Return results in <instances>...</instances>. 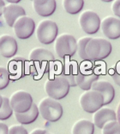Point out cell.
<instances>
[{
  "label": "cell",
  "instance_id": "obj_1",
  "mask_svg": "<svg viewBox=\"0 0 120 134\" xmlns=\"http://www.w3.org/2000/svg\"><path fill=\"white\" fill-rule=\"evenodd\" d=\"M111 50L109 41L101 37H91L85 48L87 61H101L109 56Z\"/></svg>",
  "mask_w": 120,
  "mask_h": 134
},
{
  "label": "cell",
  "instance_id": "obj_2",
  "mask_svg": "<svg viewBox=\"0 0 120 134\" xmlns=\"http://www.w3.org/2000/svg\"><path fill=\"white\" fill-rule=\"evenodd\" d=\"M70 87L69 81L63 75L47 80L45 84V90L47 95L57 100L66 97L70 92Z\"/></svg>",
  "mask_w": 120,
  "mask_h": 134
},
{
  "label": "cell",
  "instance_id": "obj_3",
  "mask_svg": "<svg viewBox=\"0 0 120 134\" xmlns=\"http://www.w3.org/2000/svg\"><path fill=\"white\" fill-rule=\"evenodd\" d=\"M38 108L39 114L47 121L56 122L59 120L63 116L62 105L58 102L57 99L51 97L42 99L38 105Z\"/></svg>",
  "mask_w": 120,
  "mask_h": 134
},
{
  "label": "cell",
  "instance_id": "obj_4",
  "mask_svg": "<svg viewBox=\"0 0 120 134\" xmlns=\"http://www.w3.org/2000/svg\"><path fill=\"white\" fill-rule=\"evenodd\" d=\"M79 101L85 112L94 113L104 105V97L98 91L90 89L82 93Z\"/></svg>",
  "mask_w": 120,
  "mask_h": 134
},
{
  "label": "cell",
  "instance_id": "obj_5",
  "mask_svg": "<svg viewBox=\"0 0 120 134\" xmlns=\"http://www.w3.org/2000/svg\"><path fill=\"white\" fill-rule=\"evenodd\" d=\"M54 48L59 57L72 56L77 51V41L72 35L63 34L56 38Z\"/></svg>",
  "mask_w": 120,
  "mask_h": 134
},
{
  "label": "cell",
  "instance_id": "obj_6",
  "mask_svg": "<svg viewBox=\"0 0 120 134\" xmlns=\"http://www.w3.org/2000/svg\"><path fill=\"white\" fill-rule=\"evenodd\" d=\"M58 33V25L51 20H43L37 26L36 36L39 42L50 44L56 40Z\"/></svg>",
  "mask_w": 120,
  "mask_h": 134
},
{
  "label": "cell",
  "instance_id": "obj_7",
  "mask_svg": "<svg viewBox=\"0 0 120 134\" xmlns=\"http://www.w3.org/2000/svg\"><path fill=\"white\" fill-rule=\"evenodd\" d=\"M79 24L86 34L94 35L99 31L101 21L96 12L93 10H86L80 15Z\"/></svg>",
  "mask_w": 120,
  "mask_h": 134
},
{
  "label": "cell",
  "instance_id": "obj_8",
  "mask_svg": "<svg viewBox=\"0 0 120 134\" xmlns=\"http://www.w3.org/2000/svg\"><path fill=\"white\" fill-rule=\"evenodd\" d=\"M10 105L15 113H25L30 109L34 104L33 98L29 93L26 91H16L10 99Z\"/></svg>",
  "mask_w": 120,
  "mask_h": 134
},
{
  "label": "cell",
  "instance_id": "obj_9",
  "mask_svg": "<svg viewBox=\"0 0 120 134\" xmlns=\"http://www.w3.org/2000/svg\"><path fill=\"white\" fill-rule=\"evenodd\" d=\"M14 31L19 39L25 40L29 38L35 30V23L29 16H23L19 18L14 24Z\"/></svg>",
  "mask_w": 120,
  "mask_h": 134
},
{
  "label": "cell",
  "instance_id": "obj_10",
  "mask_svg": "<svg viewBox=\"0 0 120 134\" xmlns=\"http://www.w3.org/2000/svg\"><path fill=\"white\" fill-rule=\"evenodd\" d=\"M101 28L105 37L116 40L120 37V19L114 16H106L101 21Z\"/></svg>",
  "mask_w": 120,
  "mask_h": 134
},
{
  "label": "cell",
  "instance_id": "obj_11",
  "mask_svg": "<svg viewBox=\"0 0 120 134\" xmlns=\"http://www.w3.org/2000/svg\"><path fill=\"white\" fill-rule=\"evenodd\" d=\"M17 42L11 36H0V55L5 58H11L17 52Z\"/></svg>",
  "mask_w": 120,
  "mask_h": 134
},
{
  "label": "cell",
  "instance_id": "obj_12",
  "mask_svg": "<svg viewBox=\"0 0 120 134\" xmlns=\"http://www.w3.org/2000/svg\"><path fill=\"white\" fill-rule=\"evenodd\" d=\"M93 119L94 125L99 129H102V127L107 122L111 120H117V115L116 113L111 108L101 107L95 113H94Z\"/></svg>",
  "mask_w": 120,
  "mask_h": 134
},
{
  "label": "cell",
  "instance_id": "obj_13",
  "mask_svg": "<svg viewBox=\"0 0 120 134\" xmlns=\"http://www.w3.org/2000/svg\"><path fill=\"white\" fill-rule=\"evenodd\" d=\"M91 89L98 91L103 95V97H104V105L110 104L113 100L114 96H115L114 87L109 81H98L97 80L96 81H94L93 83Z\"/></svg>",
  "mask_w": 120,
  "mask_h": 134
},
{
  "label": "cell",
  "instance_id": "obj_14",
  "mask_svg": "<svg viewBox=\"0 0 120 134\" xmlns=\"http://www.w3.org/2000/svg\"><path fill=\"white\" fill-rule=\"evenodd\" d=\"M3 15H4L6 24L10 27H13L17 19L26 15V11L21 5L10 4L5 6Z\"/></svg>",
  "mask_w": 120,
  "mask_h": 134
},
{
  "label": "cell",
  "instance_id": "obj_15",
  "mask_svg": "<svg viewBox=\"0 0 120 134\" xmlns=\"http://www.w3.org/2000/svg\"><path fill=\"white\" fill-rule=\"evenodd\" d=\"M33 6L35 12L41 16H50L55 12L56 0H33Z\"/></svg>",
  "mask_w": 120,
  "mask_h": 134
},
{
  "label": "cell",
  "instance_id": "obj_16",
  "mask_svg": "<svg viewBox=\"0 0 120 134\" xmlns=\"http://www.w3.org/2000/svg\"><path fill=\"white\" fill-rule=\"evenodd\" d=\"M29 61L39 65L51 63L55 61L53 54L48 49L43 48H36L29 54Z\"/></svg>",
  "mask_w": 120,
  "mask_h": 134
},
{
  "label": "cell",
  "instance_id": "obj_17",
  "mask_svg": "<svg viewBox=\"0 0 120 134\" xmlns=\"http://www.w3.org/2000/svg\"><path fill=\"white\" fill-rule=\"evenodd\" d=\"M39 114V108L36 104H33L32 107L28 112L25 113H15L16 119L19 123L22 125H29L34 122L38 118Z\"/></svg>",
  "mask_w": 120,
  "mask_h": 134
},
{
  "label": "cell",
  "instance_id": "obj_18",
  "mask_svg": "<svg viewBox=\"0 0 120 134\" xmlns=\"http://www.w3.org/2000/svg\"><path fill=\"white\" fill-rule=\"evenodd\" d=\"M99 79V75H95L94 73L84 75L82 73H77L76 75V85L82 90L88 91L91 89V87L94 81H96Z\"/></svg>",
  "mask_w": 120,
  "mask_h": 134
},
{
  "label": "cell",
  "instance_id": "obj_19",
  "mask_svg": "<svg viewBox=\"0 0 120 134\" xmlns=\"http://www.w3.org/2000/svg\"><path fill=\"white\" fill-rule=\"evenodd\" d=\"M94 125L88 119H80L74 124L72 134H94Z\"/></svg>",
  "mask_w": 120,
  "mask_h": 134
},
{
  "label": "cell",
  "instance_id": "obj_20",
  "mask_svg": "<svg viewBox=\"0 0 120 134\" xmlns=\"http://www.w3.org/2000/svg\"><path fill=\"white\" fill-rule=\"evenodd\" d=\"M63 6L67 13L76 15L84 6V0H63Z\"/></svg>",
  "mask_w": 120,
  "mask_h": 134
},
{
  "label": "cell",
  "instance_id": "obj_21",
  "mask_svg": "<svg viewBox=\"0 0 120 134\" xmlns=\"http://www.w3.org/2000/svg\"><path fill=\"white\" fill-rule=\"evenodd\" d=\"M13 109L10 105V99L3 97V104L0 107V120H6L13 114Z\"/></svg>",
  "mask_w": 120,
  "mask_h": 134
},
{
  "label": "cell",
  "instance_id": "obj_22",
  "mask_svg": "<svg viewBox=\"0 0 120 134\" xmlns=\"http://www.w3.org/2000/svg\"><path fill=\"white\" fill-rule=\"evenodd\" d=\"M102 134H120V123L118 120H111L102 127Z\"/></svg>",
  "mask_w": 120,
  "mask_h": 134
},
{
  "label": "cell",
  "instance_id": "obj_23",
  "mask_svg": "<svg viewBox=\"0 0 120 134\" xmlns=\"http://www.w3.org/2000/svg\"><path fill=\"white\" fill-rule=\"evenodd\" d=\"M10 72L7 68L0 67V90H3L10 83Z\"/></svg>",
  "mask_w": 120,
  "mask_h": 134
},
{
  "label": "cell",
  "instance_id": "obj_24",
  "mask_svg": "<svg viewBox=\"0 0 120 134\" xmlns=\"http://www.w3.org/2000/svg\"><path fill=\"white\" fill-rule=\"evenodd\" d=\"M91 37H82L79 39L78 42H77V51H78V55L80 58L83 61H87V57H86V53H85V48L87 45L88 42L89 41Z\"/></svg>",
  "mask_w": 120,
  "mask_h": 134
},
{
  "label": "cell",
  "instance_id": "obj_25",
  "mask_svg": "<svg viewBox=\"0 0 120 134\" xmlns=\"http://www.w3.org/2000/svg\"><path fill=\"white\" fill-rule=\"evenodd\" d=\"M8 134H28V131L22 125H12L9 128Z\"/></svg>",
  "mask_w": 120,
  "mask_h": 134
},
{
  "label": "cell",
  "instance_id": "obj_26",
  "mask_svg": "<svg viewBox=\"0 0 120 134\" xmlns=\"http://www.w3.org/2000/svg\"><path fill=\"white\" fill-rule=\"evenodd\" d=\"M111 10H112L114 15L120 18V0H114L111 5Z\"/></svg>",
  "mask_w": 120,
  "mask_h": 134
},
{
  "label": "cell",
  "instance_id": "obj_27",
  "mask_svg": "<svg viewBox=\"0 0 120 134\" xmlns=\"http://www.w3.org/2000/svg\"><path fill=\"white\" fill-rule=\"evenodd\" d=\"M9 133V127L6 124L0 122V134H8Z\"/></svg>",
  "mask_w": 120,
  "mask_h": 134
},
{
  "label": "cell",
  "instance_id": "obj_28",
  "mask_svg": "<svg viewBox=\"0 0 120 134\" xmlns=\"http://www.w3.org/2000/svg\"><path fill=\"white\" fill-rule=\"evenodd\" d=\"M111 77H112V80L115 81V83L117 85L120 86V73L118 72H114L112 75H111Z\"/></svg>",
  "mask_w": 120,
  "mask_h": 134
},
{
  "label": "cell",
  "instance_id": "obj_29",
  "mask_svg": "<svg viewBox=\"0 0 120 134\" xmlns=\"http://www.w3.org/2000/svg\"><path fill=\"white\" fill-rule=\"evenodd\" d=\"M45 132H46V131H45V130L39 129V128H38V129H34L30 134H44Z\"/></svg>",
  "mask_w": 120,
  "mask_h": 134
},
{
  "label": "cell",
  "instance_id": "obj_30",
  "mask_svg": "<svg viewBox=\"0 0 120 134\" xmlns=\"http://www.w3.org/2000/svg\"><path fill=\"white\" fill-rule=\"evenodd\" d=\"M5 3L4 0H0V16L3 15V13H4V10L5 8Z\"/></svg>",
  "mask_w": 120,
  "mask_h": 134
},
{
  "label": "cell",
  "instance_id": "obj_31",
  "mask_svg": "<svg viewBox=\"0 0 120 134\" xmlns=\"http://www.w3.org/2000/svg\"><path fill=\"white\" fill-rule=\"evenodd\" d=\"M5 1H7L8 3H10V4H17V3L21 2L22 0H5Z\"/></svg>",
  "mask_w": 120,
  "mask_h": 134
},
{
  "label": "cell",
  "instance_id": "obj_32",
  "mask_svg": "<svg viewBox=\"0 0 120 134\" xmlns=\"http://www.w3.org/2000/svg\"><path fill=\"white\" fill-rule=\"evenodd\" d=\"M2 104H3V97L0 95V107H2Z\"/></svg>",
  "mask_w": 120,
  "mask_h": 134
},
{
  "label": "cell",
  "instance_id": "obj_33",
  "mask_svg": "<svg viewBox=\"0 0 120 134\" xmlns=\"http://www.w3.org/2000/svg\"><path fill=\"white\" fill-rule=\"evenodd\" d=\"M102 2H105V3H108V2H111L112 0H101Z\"/></svg>",
  "mask_w": 120,
  "mask_h": 134
},
{
  "label": "cell",
  "instance_id": "obj_34",
  "mask_svg": "<svg viewBox=\"0 0 120 134\" xmlns=\"http://www.w3.org/2000/svg\"><path fill=\"white\" fill-rule=\"evenodd\" d=\"M44 134H51V133H48V132H45V133H44Z\"/></svg>",
  "mask_w": 120,
  "mask_h": 134
},
{
  "label": "cell",
  "instance_id": "obj_35",
  "mask_svg": "<svg viewBox=\"0 0 120 134\" xmlns=\"http://www.w3.org/2000/svg\"><path fill=\"white\" fill-rule=\"evenodd\" d=\"M32 1H33V0H32Z\"/></svg>",
  "mask_w": 120,
  "mask_h": 134
}]
</instances>
